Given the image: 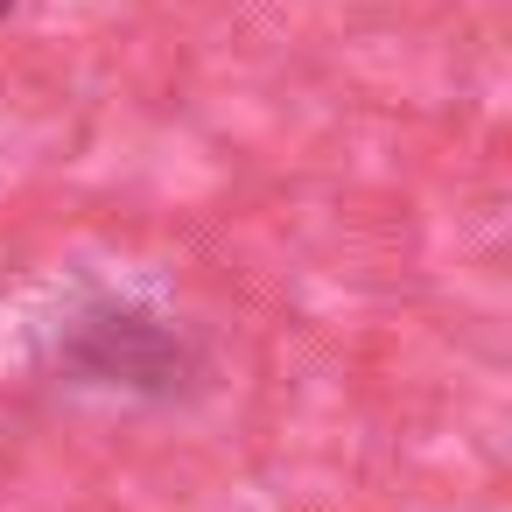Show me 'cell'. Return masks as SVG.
Returning a JSON list of instances; mask_svg holds the SVG:
<instances>
[{"instance_id":"obj_1","label":"cell","mask_w":512,"mask_h":512,"mask_svg":"<svg viewBox=\"0 0 512 512\" xmlns=\"http://www.w3.org/2000/svg\"><path fill=\"white\" fill-rule=\"evenodd\" d=\"M8 15H15V0H0V22H8Z\"/></svg>"}]
</instances>
